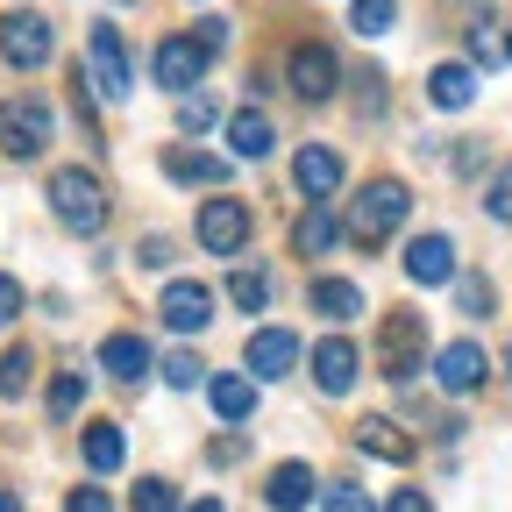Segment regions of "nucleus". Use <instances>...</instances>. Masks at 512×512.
I'll list each match as a JSON object with an SVG mask.
<instances>
[{"label": "nucleus", "mask_w": 512, "mask_h": 512, "mask_svg": "<svg viewBox=\"0 0 512 512\" xmlns=\"http://www.w3.org/2000/svg\"><path fill=\"white\" fill-rule=\"evenodd\" d=\"M406 214H413V192L399 185V178H370L356 200H349V221H342V235L356 242V249H384L399 228H406Z\"/></svg>", "instance_id": "obj_1"}, {"label": "nucleus", "mask_w": 512, "mask_h": 512, "mask_svg": "<svg viewBox=\"0 0 512 512\" xmlns=\"http://www.w3.org/2000/svg\"><path fill=\"white\" fill-rule=\"evenodd\" d=\"M50 214L72 228V235H100V228H107V192H100V178L79 171V164H64V171L50 178Z\"/></svg>", "instance_id": "obj_2"}, {"label": "nucleus", "mask_w": 512, "mask_h": 512, "mask_svg": "<svg viewBox=\"0 0 512 512\" xmlns=\"http://www.w3.org/2000/svg\"><path fill=\"white\" fill-rule=\"evenodd\" d=\"M377 363H384V377H392V384L420 377V363H427V320H420L413 306H392V313H384V335H377Z\"/></svg>", "instance_id": "obj_3"}, {"label": "nucleus", "mask_w": 512, "mask_h": 512, "mask_svg": "<svg viewBox=\"0 0 512 512\" xmlns=\"http://www.w3.org/2000/svg\"><path fill=\"white\" fill-rule=\"evenodd\" d=\"M43 143H50V107L36 93L0 100V150H8V157H36Z\"/></svg>", "instance_id": "obj_4"}, {"label": "nucleus", "mask_w": 512, "mask_h": 512, "mask_svg": "<svg viewBox=\"0 0 512 512\" xmlns=\"http://www.w3.org/2000/svg\"><path fill=\"white\" fill-rule=\"evenodd\" d=\"M285 79H292V93H299V100H328V93H335V79H342V64H335V50H328V43H299V50L285 57Z\"/></svg>", "instance_id": "obj_5"}, {"label": "nucleus", "mask_w": 512, "mask_h": 512, "mask_svg": "<svg viewBox=\"0 0 512 512\" xmlns=\"http://www.w3.org/2000/svg\"><path fill=\"white\" fill-rule=\"evenodd\" d=\"M50 50H57V36H50L43 15H8V22H0V57H8L15 72H36Z\"/></svg>", "instance_id": "obj_6"}, {"label": "nucleus", "mask_w": 512, "mask_h": 512, "mask_svg": "<svg viewBox=\"0 0 512 512\" xmlns=\"http://www.w3.org/2000/svg\"><path fill=\"white\" fill-rule=\"evenodd\" d=\"M150 64H157V86H171V93L185 100L192 86H200V72H207V50L192 43V36H164Z\"/></svg>", "instance_id": "obj_7"}, {"label": "nucleus", "mask_w": 512, "mask_h": 512, "mask_svg": "<svg viewBox=\"0 0 512 512\" xmlns=\"http://www.w3.org/2000/svg\"><path fill=\"white\" fill-rule=\"evenodd\" d=\"M86 72H93V86L107 93V100H121L128 93V50H121V29H93L86 36Z\"/></svg>", "instance_id": "obj_8"}, {"label": "nucleus", "mask_w": 512, "mask_h": 512, "mask_svg": "<svg viewBox=\"0 0 512 512\" xmlns=\"http://www.w3.org/2000/svg\"><path fill=\"white\" fill-rule=\"evenodd\" d=\"M157 313H164V328H178V335H200L207 320H214V292H207V285H192V278H178V285H164Z\"/></svg>", "instance_id": "obj_9"}, {"label": "nucleus", "mask_w": 512, "mask_h": 512, "mask_svg": "<svg viewBox=\"0 0 512 512\" xmlns=\"http://www.w3.org/2000/svg\"><path fill=\"white\" fill-rule=\"evenodd\" d=\"M200 242H207L214 256H235V249L249 242V207H242V200H207V207H200Z\"/></svg>", "instance_id": "obj_10"}, {"label": "nucleus", "mask_w": 512, "mask_h": 512, "mask_svg": "<svg viewBox=\"0 0 512 512\" xmlns=\"http://www.w3.org/2000/svg\"><path fill=\"white\" fill-rule=\"evenodd\" d=\"M406 278L413 285H448V278H456V242H448V235H413Z\"/></svg>", "instance_id": "obj_11"}, {"label": "nucleus", "mask_w": 512, "mask_h": 512, "mask_svg": "<svg viewBox=\"0 0 512 512\" xmlns=\"http://www.w3.org/2000/svg\"><path fill=\"white\" fill-rule=\"evenodd\" d=\"M292 178H299L306 200H328V192L342 185V157H335L328 143H306V150L292 157Z\"/></svg>", "instance_id": "obj_12"}, {"label": "nucleus", "mask_w": 512, "mask_h": 512, "mask_svg": "<svg viewBox=\"0 0 512 512\" xmlns=\"http://www.w3.org/2000/svg\"><path fill=\"white\" fill-rule=\"evenodd\" d=\"M313 384H320L328 399H342L349 384H356V342H342V335L320 342V349H313Z\"/></svg>", "instance_id": "obj_13"}, {"label": "nucleus", "mask_w": 512, "mask_h": 512, "mask_svg": "<svg viewBox=\"0 0 512 512\" xmlns=\"http://www.w3.org/2000/svg\"><path fill=\"white\" fill-rule=\"evenodd\" d=\"M484 370H491V363H484V349H477V342H448V349L434 356V377L448 384V392H477Z\"/></svg>", "instance_id": "obj_14"}, {"label": "nucleus", "mask_w": 512, "mask_h": 512, "mask_svg": "<svg viewBox=\"0 0 512 512\" xmlns=\"http://www.w3.org/2000/svg\"><path fill=\"white\" fill-rule=\"evenodd\" d=\"M292 363H299V342L285 328H256L249 335V377H285Z\"/></svg>", "instance_id": "obj_15"}, {"label": "nucleus", "mask_w": 512, "mask_h": 512, "mask_svg": "<svg viewBox=\"0 0 512 512\" xmlns=\"http://www.w3.org/2000/svg\"><path fill=\"white\" fill-rule=\"evenodd\" d=\"M164 171H171L178 185H221V178H228V164H221L214 150H192V143H171V150H164Z\"/></svg>", "instance_id": "obj_16"}, {"label": "nucleus", "mask_w": 512, "mask_h": 512, "mask_svg": "<svg viewBox=\"0 0 512 512\" xmlns=\"http://www.w3.org/2000/svg\"><path fill=\"white\" fill-rule=\"evenodd\" d=\"M335 242H342V221L328 214V200H313V207L299 214V228H292V249H299V256H328Z\"/></svg>", "instance_id": "obj_17"}, {"label": "nucleus", "mask_w": 512, "mask_h": 512, "mask_svg": "<svg viewBox=\"0 0 512 512\" xmlns=\"http://www.w3.org/2000/svg\"><path fill=\"white\" fill-rule=\"evenodd\" d=\"M100 370H107V377H121V384H136V377L150 370L143 335H107V342H100Z\"/></svg>", "instance_id": "obj_18"}, {"label": "nucleus", "mask_w": 512, "mask_h": 512, "mask_svg": "<svg viewBox=\"0 0 512 512\" xmlns=\"http://www.w3.org/2000/svg\"><path fill=\"white\" fill-rule=\"evenodd\" d=\"M264 498H271L278 512H306V505H313V470H306V463H278L271 484H264Z\"/></svg>", "instance_id": "obj_19"}, {"label": "nucleus", "mask_w": 512, "mask_h": 512, "mask_svg": "<svg viewBox=\"0 0 512 512\" xmlns=\"http://www.w3.org/2000/svg\"><path fill=\"white\" fill-rule=\"evenodd\" d=\"M228 143H235V157H271V114L264 107H242V114H228Z\"/></svg>", "instance_id": "obj_20"}, {"label": "nucleus", "mask_w": 512, "mask_h": 512, "mask_svg": "<svg viewBox=\"0 0 512 512\" xmlns=\"http://www.w3.org/2000/svg\"><path fill=\"white\" fill-rule=\"evenodd\" d=\"M313 313L342 328V320H356V313H363V292H356L349 278H313Z\"/></svg>", "instance_id": "obj_21"}, {"label": "nucleus", "mask_w": 512, "mask_h": 512, "mask_svg": "<svg viewBox=\"0 0 512 512\" xmlns=\"http://www.w3.org/2000/svg\"><path fill=\"white\" fill-rule=\"evenodd\" d=\"M207 399H214V413H221V420H249V413H256V384H249V377H235V370H214Z\"/></svg>", "instance_id": "obj_22"}, {"label": "nucleus", "mask_w": 512, "mask_h": 512, "mask_svg": "<svg viewBox=\"0 0 512 512\" xmlns=\"http://www.w3.org/2000/svg\"><path fill=\"white\" fill-rule=\"evenodd\" d=\"M356 448H363V456H384V463H413V434H399L392 420H363Z\"/></svg>", "instance_id": "obj_23"}, {"label": "nucleus", "mask_w": 512, "mask_h": 512, "mask_svg": "<svg viewBox=\"0 0 512 512\" xmlns=\"http://www.w3.org/2000/svg\"><path fill=\"white\" fill-rule=\"evenodd\" d=\"M427 100H434V107H470V100H477V72H470V64H434Z\"/></svg>", "instance_id": "obj_24"}, {"label": "nucleus", "mask_w": 512, "mask_h": 512, "mask_svg": "<svg viewBox=\"0 0 512 512\" xmlns=\"http://www.w3.org/2000/svg\"><path fill=\"white\" fill-rule=\"evenodd\" d=\"M79 448H86V463H93L100 477H107V470H121V427H114V420H93Z\"/></svg>", "instance_id": "obj_25"}, {"label": "nucleus", "mask_w": 512, "mask_h": 512, "mask_svg": "<svg viewBox=\"0 0 512 512\" xmlns=\"http://www.w3.org/2000/svg\"><path fill=\"white\" fill-rule=\"evenodd\" d=\"M399 22V0H349V29L356 36H384Z\"/></svg>", "instance_id": "obj_26"}, {"label": "nucleus", "mask_w": 512, "mask_h": 512, "mask_svg": "<svg viewBox=\"0 0 512 512\" xmlns=\"http://www.w3.org/2000/svg\"><path fill=\"white\" fill-rule=\"evenodd\" d=\"M228 299H235L242 313H264V306H271V278H264V271H235V278H228Z\"/></svg>", "instance_id": "obj_27"}, {"label": "nucleus", "mask_w": 512, "mask_h": 512, "mask_svg": "<svg viewBox=\"0 0 512 512\" xmlns=\"http://www.w3.org/2000/svg\"><path fill=\"white\" fill-rule=\"evenodd\" d=\"M157 370H164V384H171V392H192V384H200V377H207V363H200V356H192V349H171V356H164Z\"/></svg>", "instance_id": "obj_28"}, {"label": "nucleus", "mask_w": 512, "mask_h": 512, "mask_svg": "<svg viewBox=\"0 0 512 512\" xmlns=\"http://www.w3.org/2000/svg\"><path fill=\"white\" fill-rule=\"evenodd\" d=\"M470 57H477V64H505V57H512V36H505L498 22H477V29H470Z\"/></svg>", "instance_id": "obj_29"}, {"label": "nucleus", "mask_w": 512, "mask_h": 512, "mask_svg": "<svg viewBox=\"0 0 512 512\" xmlns=\"http://www.w3.org/2000/svg\"><path fill=\"white\" fill-rule=\"evenodd\" d=\"M29 370H36V356H29V349H8V356H0V392L22 399V392H29Z\"/></svg>", "instance_id": "obj_30"}, {"label": "nucleus", "mask_w": 512, "mask_h": 512, "mask_svg": "<svg viewBox=\"0 0 512 512\" xmlns=\"http://www.w3.org/2000/svg\"><path fill=\"white\" fill-rule=\"evenodd\" d=\"M136 512H178V484L171 477H143L136 484Z\"/></svg>", "instance_id": "obj_31"}, {"label": "nucleus", "mask_w": 512, "mask_h": 512, "mask_svg": "<svg viewBox=\"0 0 512 512\" xmlns=\"http://www.w3.org/2000/svg\"><path fill=\"white\" fill-rule=\"evenodd\" d=\"M79 399H86V377H79V370H64V377L50 384V413H79Z\"/></svg>", "instance_id": "obj_32"}, {"label": "nucleus", "mask_w": 512, "mask_h": 512, "mask_svg": "<svg viewBox=\"0 0 512 512\" xmlns=\"http://www.w3.org/2000/svg\"><path fill=\"white\" fill-rule=\"evenodd\" d=\"M484 207H491V221H512V164L484 185Z\"/></svg>", "instance_id": "obj_33"}, {"label": "nucleus", "mask_w": 512, "mask_h": 512, "mask_svg": "<svg viewBox=\"0 0 512 512\" xmlns=\"http://www.w3.org/2000/svg\"><path fill=\"white\" fill-rule=\"evenodd\" d=\"M320 505H328V512H377L356 484H328V491H320Z\"/></svg>", "instance_id": "obj_34"}, {"label": "nucleus", "mask_w": 512, "mask_h": 512, "mask_svg": "<svg viewBox=\"0 0 512 512\" xmlns=\"http://www.w3.org/2000/svg\"><path fill=\"white\" fill-rule=\"evenodd\" d=\"M178 128H214V100L207 93H185L178 100Z\"/></svg>", "instance_id": "obj_35"}, {"label": "nucleus", "mask_w": 512, "mask_h": 512, "mask_svg": "<svg viewBox=\"0 0 512 512\" xmlns=\"http://www.w3.org/2000/svg\"><path fill=\"white\" fill-rule=\"evenodd\" d=\"M456 299H463V313H477V320H484V313H491V278H463V285H456Z\"/></svg>", "instance_id": "obj_36"}, {"label": "nucleus", "mask_w": 512, "mask_h": 512, "mask_svg": "<svg viewBox=\"0 0 512 512\" xmlns=\"http://www.w3.org/2000/svg\"><path fill=\"white\" fill-rule=\"evenodd\" d=\"M192 43H200L207 57H221L228 50V22H192Z\"/></svg>", "instance_id": "obj_37"}, {"label": "nucleus", "mask_w": 512, "mask_h": 512, "mask_svg": "<svg viewBox=\"0 0 512 512\" xmlns=\"http://www.w3.org/2000/svg\"><path fill=\"white\" fill-rule=\"evenodd\" d=\"M64 512H114V498H107V491H93V484H79Z\"/></svg>", "instance_id": "obj_38"}, {"label": "nucleus", "mask_w": 512, "mask_h": 512, "mask_svg": "<svg viewBox=\"0 0 512 512\" xmlns=\"http://www.w3.org/2000/svg\"><path fill=\"white\" fill-rule=\"evenodd\" d=\"M22 313V285L8 278V271H0V328H8V320Z\"/></svg>", "instance_id": "obj_39"}, {"label": "nucleus", "mask_w": 512, "mask_h": 512, "mask_svg": "<svg viewBox=\"0 0 512 512\" xmlns=\"http://www.w3.org/2000/svg\"><path fill=\"white\" fill-rule=\"evenodd\" d=\"M384 512H434V505H427V491L406 484V491H392V505H384Z\"/></svg>", "instance_id": "obj_40"}, {"label": "nucleus", "mask_w": 512, "mask_h": 512, "mask_svg": "<svg viewBox=\"0 0 512 512\" xmlns=\"http://www.w3.org/2000/svg\"><path fill=\"white\" fill-rule=\"evenodd\" d=\"M136 256H143V264H150V271H157V264H171V242H164V235H150V242H143V249H136Z\"/></svg>", "instance_id": "obj_41"}, {"label": "nucleus", "mask_w": 512, "mask_h": 512, "mask_svg": "<svg viewBox=\"0 0 512 512\" xmlns=\"http://www.w3.org/2000/svg\"><path fill=\"white\" fill-rule=\"evenodd\" d=\"M185 512H228V505L221 498H200V505H185Z\"/></svg>", "instance_id": "obj_42"}, {"label": "nucleus", "mask_w": 512, "mask_h": 512, "mask_svg": "<svg viewBox=\"0 0 512 512\" xmlns=\"http://www.w3.org/2000/svg\"><path fill=\"white\" fill-rule=\"evenodd\" d=\"M0 512H22V498H15V491H0Z\"/></svg>", "instance_id": "obj_43"}, {"label": "nucleus", "mask_w": 512, "mask_h": 512, "mask_svg": "<svg viewBox=\"0 0 512 512\" xmlns=\"http://www.w3.org/2000/svg\"><path fill=\"white\" fill-rule=\"evenodd\" d=\"M505 370H512V356H505Z\"/></svg>", "instance_id": "obj_44"}]
</instances>
